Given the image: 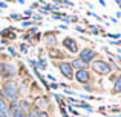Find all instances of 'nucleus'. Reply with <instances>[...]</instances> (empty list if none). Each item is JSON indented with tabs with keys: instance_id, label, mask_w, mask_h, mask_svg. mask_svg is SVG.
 <instances>
[{
	"instance_id": "f257e3e1",
	"label": "nucleus",
	"mask_w": 121,
	"mask_h": 117,
	"mask_svg": "<svg viewBox=\"0 0 121 117\" xmlns=\"http://www.w3.org/2000/svg\"><path fill=\"white\" fill-rule=\"evenodd\" d=\"M3 91V99H8V102L12 103H17L18 100V86L14 80H8L5 82V86L2 88Z\"/></svg>"
},
{
	"instance_id": "f03ea898",
	"label": "nucleus",
	"mask_w": 121,
	"mask_h": 117,
	"mask_svg": "<svg viewBox=\"0 0 121 117\" xmlns=\"http://www.w3.org/2000/svg\"><path fill=\"white\" fill-rule=\"evenodd\" d=\"M92 69L100 75H106V74H110L112 66H110V63L98 59V60H95V62H92Z\"/></svg>"
},
{
	"instance_id": "7ed1b4c3",
	"label": "nucleus",
	"mask_w": 121,
	"mask_h": 117,
	"mask_svg": "<svg viewBox=\"0 0 121 117\" xmlns=\"http://www.w3.org/2000/svg\"><path fill=\"white\" fill-rule=\"evenodd\" d=\"M97 57H98L97 51L87 46V48H84V49H81V51H80V57H78V59H81L83 62H86L89 65V63L95 62V59H97Z\"/></svg>"
},
{
	"instance_id": "20e7f679",
	"label": "nucleus",
	"mask_w": 121,
	"mask_h": 117,
	"mask_svg": "<svg viewBox=\"0 0 121 117\" xmlns=\"http://www.w3.org/2000/svg\"><path fill=\"white\" fill-rule=\"evenodd\" d=\"M74 79L81 85H89L91 83V74L87 69H77L74 72Z\"/></svg>"
},
{
	"instance_id": "39448f33",
	"label": "nucleus",
	"mask_w": 121,
	"mask_h": 117,
	"mask_svg": "<svg viewBox=\"0 0 121 117\" xmlns=\"http://www.w3.org/2000/svg\"><path fill=\"white\" fill-rule=\"evenodd\" d=\"M57 66H58V71L61 72L68 80H72V79H74V68L71 66L69 62H60Z\"/></svg>"
},
{
	"instance_id": "423d86ee",
	"label": "nucleus",
	"mask_w": 121,
	"mask_h": 117,
	"mask_svg": "<svg viewBox=\"0 0 121 117\" xmlns=\"http://www.w3.org/2000/svg\"><path fill=\"white\" fill-rule=\"evenodd\" d=\"M0 75L11 80V77H14V75H15L14 65H11V63H0Z\"/></svg>"
},
{
	"instance_id": "0eeeda50",
	"label": "nucleus",
	"mask_w": 121,
	"mask_h": 117,
	"mask_svg": "<svg viewBox=\"0 0 121 117\" xmlns=\"http://www.w3.org/2000/svg\"><path fill=\"white\" fill-rule=\"evenodd\" d=\"M63 46H65L66 49H69L71 52H78L77 40L72 39V37H66V39H63Z\"/></svg>"
},
{
	"instance_id": "6e6552de",
	"label": "nucleus",
	"mask_w": 121,
	"mask_h": 117,
	"mask_svg": "<svg viewBox=\"0 0 121 117\" xmlns=\"http://www.w3.org/2000/svg\"><path fill=\"white\" fill-rule=\"evenodd\" d=\"M55 34H57L55 31H51V33H46V34H44V40H46V43H48L49 46H52V48H55V46L58 45Z\"/></svg>"
},
{
	"instance_id": "1a4fd4ad",
	"label": "nucleus",
	"mask_w": 121,
	"mask_h": 117,
	"mask_svg": "<svg viewBox=\"0 0 121 117\" xmlns=\"http://www.w3.org/2000/svg\"><path fill=\"white\" fill-rule=\"evenodd\" d=\"M71 66H72L74 69H87V68H89L87 63L83 62V60H81V59H78V57H77V59H74V60L71 62Z\"/></svg>"
},
{
	"instance_id": "9d476101",
	"label": "nucleus",
	"mask_w": 121,
	"mask_h": 117,
	"mask_svg": "<svg viewBox=\"0 0 121 117\" xmlns=\"http://www.w3.org/2000/svg\"><path fill=\"white\" fill-rule=\"evenodd\" d=\"M0 112H2V114H5L6 117H11V111H9L8 102H6L3 97H0Z\"/></svg>"
},
{
	"instance_id": "9b49d317",
	"label": "nucleus",
	"mask_w": 121,
	"mask_h": 117,
	"mask_svg": "<svg viewBox=\"0 0 121 117\" xmlns=\"http://www.w3.org/2000/svg\"><path fill=\"white\" fill-rule=\"evenodd\" d=\"M120 93H121V74L115 79L113 88H112V94H120Z\"/></svg>"
},
{
	"instance_id": "f8f14e48",
	"label": "nucleus",
	"mask_w": 121,
	"mask_h": 117,
	"mask_svg": "<svg viewBox=\"0 0 121 117\" xmlns=\"http://www.w3.org/2000/svg\"><path fill=\"white\" fill-rule=\"evenodd\" d=\"M35 105L39 106V108H41V109L46 108L48 106V97L46 96H40L39 99H35Z\"/></svg>"
},
{
	"instance_id": "ddd939ff",
	"label": "nucleus",
	"mask_w": 121,
	"mask_h": 117,
	"mask_svg": "<svg viewBox=\"0 0 121 117\" xmlns=\"http://www.w3.org/2000/svg\"><path fill=\"white\" fill-rule=\"evenodd\" d=\"M68 109H69V112L71 114H74V116H78V111L75 108H72V106H68Z\"/></svg>"
},
{
	"instance_id": "4468645a",
	"label": "nucleus",
	"mask_w": 121,
	"mask_h": 117,
	"mask_svg": "<svg viewBox=\"0 0 121 117\" xmlns=\"http://www.w3.org/2000/svg\"><path fill=\"white\" fill-rule=\"evenodd\" d=\"M106 37H112V39H120V34H106Z\"/></svg>"
},
{
	"instance_id": "2eb2a0df",
	"label": "nucleus",
	"mask_w": 121,
	"mask_h": 117,
	"mask_svg": "<svg viewBox=\"0 0 121 117\" xmlns=\"http://www.w3.org/2000/svg\"><path fill=\"white\" fill-rule=\"evenodd\" d=\"M22 25H23V26H31V25H32V20H26V22H22Z\"/></svg>"
},
{
	"instance_id": "dca6fc26",
	"label": "nucleus",
	"mask_w": 121,
	"mask_h": 117,
	"mask_svg": "<svg viewBox=\"0 0 121 117\" xmlns=\"http://www.w3.org/2000/svg\"><path fill=\"white\" fill-rule=\"evenodd\" d=\"M39 117H51V116L48 114V112H44V111H40L39 112Z\"/></svg>"
},
{
	"instance_id": "f3484780",
	"label": "nucleus",
	"mask_w": 121,
	"mask_h": 117,
	"mask_svg": "<svg viewBox=\"0 0 121 117\" xmlns=\"http://www.w3.org/2000/svg\"><path fill=\"white\" fill-rule=\"evenodd\" d=\"M69 22H78V17L77 15H71V17H69Z\"/></svg>"
},
{
	"instance_id": "a211bd4d",
	"label": "nucleus",
	"mask_w": 121,
	"mask_h": 117,
	"mask_svg": "<svg viewBox=\"0 0 121 117\" xmlns=\"http://www.w3.org/2000/svg\"><path fill=\"white\" fill-rule=\"evenodd\" d=\"M11 19L17 20V19H22V15H20V14H11Z\"/></svg>"
},
{
	"instance_id": "6ab92c4d",
	"label": "nucleus",
	"mask_w": 121,
	"mask_h": 117,
	"mask_svg": "<svg viewBox=\"0 0 121 117\" xmlns=\"http://www.w3.org/2000/svg\"><path fill=\"white\" fill-rule=\"evenodd\" d=\"M0 8H8V3H6V2H0Z\"/></svg>"
},
{
	"instance_id": "aec40b11",
	"label": "nucleus",
	"mask_w": 121,
	"mask_h": 117,
	"mask_svg": "<svg viewBox=\"0 0 121 117\" xmlns=\"http://www.w3.org/2000/svg\"><path fill=\"white\" fill-rule=\"evenodd\" d=\"M39 5H40V3H32V5H31V8H32V9H39Z\"/></svg>"
},
{
	"instance_id": "412c9836",
	"label": "nucleus",
	"mask_w": 121,
	"mask_h": 117,
	"mask_svg": "<svg viewBox=\"0 0 121 117\" xmlns=\"http://www.w3.org/2000/svg\"><path fill=\"white\" fill-rule=\"evenodd\" d=\"M48 79H49L52 83H55V79H54V75H51V74H48Z\"/></svg>"
},
{
	"instance_id": "4be33fe9",
	"label": "nucleus",
	"mask_w": 121,
	"mask_h": 117,
	"mask_svg": "<svg viewBox=\"0 0 121 117\" xmlns=\"http://www.w3.org/2000/svg\"><path fill=\"white\" fill-rule=\"evenodd\" d=\"M20 49L23 52H26V46H25V43H20Z\"/></svg>"
},
{
	"instance_id": "5701e85b",
	"label": "nucleus",
	"mask_w": 121,
	"mask_h": 117,
	"mask_svg": "<svg viewBox=\"0 0 121 117\" xmlns=\"http://www.w3.org/2000/svg\"><path fill=\"white\" fill-rule=\"evenodd\" d=\"M8 49H9V52H11V54L14 56V57H17V52H15V51H14V49H12V48H8Z\"/></svg>"
},
{
	"instance_id": "b1692460",
	"label": "nucleus",
	"mask_w": 121,
	"mask_h": 117,
	"mask_svg": "<svg viewBox=\"0 0 121 117\" xmlns=\"http://www.w3.org/2000/svg\"><path fill=\"white\" fill-rule=\"evenodd\" d=\"M65 94H69V96H71V94H75L74 91H71V89H65Z\"/></svg>"
},
{
	"instance_id": "393cba45",
	"label": "nucleus",
	"mask_w": 121,
	"mask_h": 117,
	"mask_svg": "<svg viewBox=\"0 0 121 117\" xmlns=\"http://www.w3.org/2000/svg\"><path fill=\"white\" fill-rule=\"evenodd\" d=\"M77 31H80V33H87V31H86V29H83L81 26H77Z\"/></svg>"
},
{
	"instance_id": "a878e982",
	"label": "nucleus",
	"mask_w": 121,
	"mask_h": 117,
	"mask_svg": "<svg viewBox=\"0 0 121 117\" xmlns=\"http://www.w3.org/2000/svg\"><path fill=\"white\" fill-rule=\"evenodd\" d=\"M51 88H54V89H55V88H58V85H57V83H51Z\"/></svg>"
},
{
	"instance_id": "bb28decb",
	"label": "nucleus",
	"mask_w": 121,
	"mask_h": 117,
	"mask_svg": "<svg viewBox=\"0 0 121 117\" xmlns=\"http://www.w3.org/2000/svg\"><path fill=\"white\" fill-rule=\"evenodd\" d=\"M115 57H117V59H118V62L121 63V56H115Z\"/></svg>"
},
{
	"instance_id": "cd10ccee",
	"label": "nucleus",
	"mask_w": 121,
	"mask_h": 117,
	"mask_svg": "<svg viewBox=\"0 0 121 117\" xmlns=\"http://www.w3.org/2000/svg\"><path fill=\"white\" fill-rule=\"evenodd\" d=\"M117 5H118V6H120V8H121V2H120V0H118V2H117Z\"/></svg>"
}]
</instances>
